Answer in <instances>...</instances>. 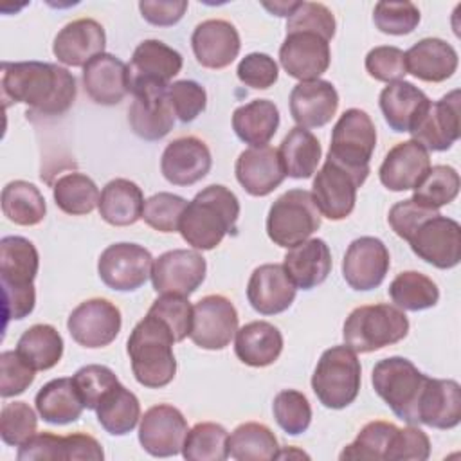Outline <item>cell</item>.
I'll return each instance as SVG.
<instances>
[{
  "label": "cell",
  "instance_id": "6da1fadb",
  "mask_svg": "<svg viewBox=\"0 0 461 461\" xmlns=\"http://www.w3.org/2000/svg\"><path fill=\"white\" fill-rule=\"evenodd\" d=\"M2 95L9 103H23L40 115L65 113L77 94L76 77L54 63L4 61Z\"/></svg>",
  "mask_w": 461,
  "mask_h": 461
},
{
  "label": "cell",
  "instance_id": "7a4b0ae2",
  "mask_svg": "<svg viewBox=\"0 0 461 461\" xmlns=\"http://www.w3.org/2000/svg\"><path fill=\"white\" fill-rule=\"evenodd\" d=\"M240 202L236 194L220 184L207 185L187 202L178 232L196 250H211L221 243L225 234L236 230Z\"/></svg>",
  "mask_w": 461,
  "mask_h": 461
},
{
  "label": "cell",
  "instance_id": "3957f363",
  "mask_svg": "<svg viewBox=\"0 0 461 461\" xmlns=\"http://www.w3.org/2000/svg\"><path fill=\"white\" fill-rule=\"evenodd\" d=\"M175 337L166 322L148 313L135 324L128 337V355L135 380L148 389H160L173 382L176 360L173 353Z\"/></svg>",
  "mask_w": 461,
  "mask_h": 461
},
{
  "label": "cell",
  "instance_id": "277c9868",
  "mask_svg": "<svg viewBox=\"0 0 461 461\" xmlns=\"http://www.w3.org/2000/svg\"><path fill=\"white\" fill-rule=\"evenodd\" d=\"M409 333V319L393 304H366L355 308L342 328L344 344L355 353H371L403 340Z\"/></svg>",
  "mask_w": 461,
  "mask_h": 461
},
{
  "label": "cell",
  "instance_id": "5b68a950",
  "mask_svg": "<svg viewBox=\"0 0 461 461\" xmlns=\"http://www.w3.org/2000/svg\"><path fill=\"white\" fill-rule=\"evenodd\" d=\"M423 375L409 358L389 357L375 364L371 384L375 393L389 405V409L409 425H418V405L427 384Z\"/></svg>",
  "mask_w": 461,
  "mask_h": 461
},
{
  "label": "cell",
  "instance_id": "8992f818",
  "mask_svg": "<svg viewBox=\"0 0 461 461\" xmlns=\"http://www.w3.org/2000/svg\"><path fill=\"white\" fill-rule=\"evenodd\" d=\"M360 380V360L349 346L342 344L321 355L312 376V389L324 407L344 409L358 396Z\"/></svg>",
  "mask_w": 461,
  "mask_h": 461
},
{
  "label": "cell",
  "instance_id": "52a82bcc",
  "mask_svg": "<svg viewBox=\"0 0 461 461\" xmlns=\"http://www.w3.org/2000/svg\"><path fill=\"white\" fill-rule=\"evenodd\" d=\"M376 146V128L360 108L346 110L333 126L328 157L366 182Z\"/></svg>",
  "mask_w": 461,
  "mask_h": 461
},
{
  "label": "cell",
  "instance_id": "ba28073f",
  "mask_svg": "<svg viewBox=\"0 0 461 461\" xmlns=\"http://www.w3.org/2000/svg\"><path fill=\"white\" fill-rule=\"evenodd\" d=\"M321 227V212L306 189H290L283 193L267 216L268 238L285 249L306 241Z\"/></svg>",
  "mask_w": 461,
  "mask_h": 461
},
{
  "label": "cell",
  "instance_id": "9c48e42d",
  "mask_svg": "<svg viewBox=\"0 0 461 461\" xmlns=\"http://www.w3.org/2000/svg\"><path fill=\"white\" fill-rule=\"evenodd\" d=\"M153 258L148 249L137 243L108 245L97 261L101 281L117 292H133L151 277Z\"/></svg>",
  "mask_w": 461,
  "mask_h": 461
},
{
  "label": "cell",
  "instance_id": "30bf717a",
  "mask_svg": "<svg viewBox=\"0 0 461 461\" xmlns=\"http://www.w3.org/2000/svg\"><path fill=\"white\" fill-rule=\"evenodd\" d=\"M122 326L119 308L108 299L94 297L77 304L68 315L70 337L83 348L97 349L112 344Z\"/></svg>",
  "mask_w": 461,
  "mask_h": 461
},
{
  "label": "cell",
  "instance_id": "8fae6325",
  "mask_svg": "<svg viewBox=\"0 0 461 461\" xmlns=\"http://www.w3.org/2000/svg\"><path fill=\"white\" fill-rule=\"evenodd\" d=\"M364 184L357 175L326 158L317 171L312 185V198L315 207L328 220L339 221L348 218L357 203V189Z\"/></svg>",
  "mask_w": 461,
  "mask_h": 461
},
{
  "label": "cell",
  "instance_id": "7c38bea8",
  "mask_svg": "<svg viewBox=\"0 0 461 461\" xmlns=\"http://www.w3.org/2000/svg\"><path fill=\"white\" fill-rule=\"evenodd\" d=\"M409 245L425 263L441 270L454 268L461 261V227L438 212L414 230Z\"/></svg>",
  "mask_w": 461,
  "mask_h": 461
},
{
  "label": "cell",
  "instance_id": "4fadbf2b",
  "mask_svg": "<svg viewBox=\"0 0 461 461\" xmlns=\"http://www.w3.org/2000/svg\"><path fill=\"white\" fill-rule=\"evenodd\" d=\"M207 263L203 256L189 249H173L153 261L151 283L160 295L189 297L203 283Z\"/></svg>",
  "mask_w": 461,
  "mask_h": 461
},
{
  "label": "cell",
  "instance_id": "5bb4252c",
  "mask_svg": "<svg viewBox=\"0 0 461 461\" xmlns=\"http://www.w3.org/2000/svg\"><path fill=\"white\" fill-rule=\"evenodd\" d=\"M238 331V312L234 304L218 294L202 297L193 306L191 340L209 351L223 349Z\"/></svg>",
  "mask_w": 461,
  "mask_h": 461
},
{
  "label": "cell",
  "instance_id": "9a60e30c",
  "mask_svg": "<svg viewBox=\"0 0 461 461\" xmlns=\"http://www.w3.org/2000/svg\"><path fill=\"white\" fill-rule=\"evenodd\" d=\"M184 414L167 403L149 407L139 423V443L153 457H169L182 452L187 436Z\"/></svg>",
  "mask_w": 461,
  "mask_h": 461
},
{
  "label": "cell",
  "instance_id": "2e32d148",
  "mask_svg": "<svg viewBox=\"0 0 461 461\" xmlns=\"http://www.w3.org/2000/svg\"><path fill=\"white\" fill-rule=\"evenodd\" d=\"M182 54L164 41H140L128 63L130 92L144 86H169V81L182 70Z\"/></svg>",
  "mask_w": 461,
  "mask_h": 461
},
{
  "label": "cell",
  "instance_id": "e0dca14e",
  "mask_svg": "<svg viewBox=\"0 0 461 461\" xmlns=\"http://www.w3.org/2000/svg\"><path fill=\"white\" fill-rule=\"evenodd\" d=\"M459 90H452L436 103H429L412 130V140L427 151H447L461 135L459 124Z\"/></svg>",
  "mask_w": 461,
  "mask_h": 461
},
{
  "label": "cell",
  "instance_id": "ac0fdd59",
  "mask_svg": "<svg viewBox=\"0 0 461 461\" xmlns=\"http://www.w3.org/2000/svg\"><path fill=\"white\" fill-rule=\"evenodd\" d=\"M389 267L391 258L384 241L362 236L349 243L342 259V276L353 290L367 292L382 285Z\"/></svg>",
  "mask_w": 461,
  "mask_h": 461
},
{
  "label": "cell",
  "instance_id": "d6986e66",
  "mask_svg": "<svg viewBox=\"0 0 461 461\" xmlns=\"http://www.w3.org/2000/svg\"><path fill=\"white\" fill-rule=\"evenodd\" d=\"M279 61L285 72L299 81L319 79L331 61L330 41L315 32H286L279 49Z\"/></svg>",
  "mask_w": 461,
  "mask_h": 461
},
{
  "label": "cell",
  "instance_id": "ffe728a7",
  "mask_svg": "<svg viewBox=\"0 0 461 461\" xmlns=\"http://www.w3.org/2000/svg\"><path fill=\"white\" fill-rule=\"evenodd\" d=\"M212 166L207 144L193 135L171 140L160 158V171L173 185H193L200 182Z\"/></svg>",
  "mask_w": 461,
  "mask_h": 461
},
{
  "label": "cell",
  "instance_id": "44dd1931",
  "mask_svg": "<svg viewBox=\"0 0 461 461\" xmlns=\"http://www.w3.org/2000/svg\"><path fill=\"white\" fill-rule=\"evenodd\" d=\"M166 90L167 86H144L131 92L133 101L128 108V122L137 137L158 140L173 130L175 113Z\"/></svg>",
  "mask_w": 461,
  "mask_h": 461
},
{
  "label": "cell",
  "instance_id": "7402d4cb",
  "mask_svg": "<svg viewBox=\"0 0 461 461\" xmlns=\"http://www.w3.org/2000/svg\"><path fill=\"white\" fill-rule=\"evenodd\" d=\"M297 286L283 265L265 263L254 268L247 285V299L261 315H277L288 310L295 299Z\"/></svg>",
  "mask_w": 461,
  "mask_h": 461
},
{
  "label": "cell",
  "instance_id": "603a6c76",
  "mask_svg": "<svg viewBox=\"0 0 461 461\" xmlns=\"http://www.w3.org/2000/svg\"><path fill=\"white\" fill-rule=\"evenodd\" d=\"M191 47L196 61L205 68H225L240 54L241 40L238 29L227 20H205L191 34Z\"/></svg>",
  "mask_w": 461,
  "mask_h": 461
},
{
  "label": "cell",
  "instance_id": "cb8c5ba5",
  "mask_svg": "<svg viewBox=\"0 0 461 461\" xmlns=\"http://www.w3.org/2000/svg\"><path fill=\"white\" fill-rule=\"evenodd\" d=\"M234 173L240 185L252 196L270 194L286 176L279 151L268 144L241 151L236 158Z\"/></svg>",
  "mask_w": 461,
  "mask_h": 461
},
{
  "label": "cell",
  "instance_id": "d4e9b609",
  "mask_svg": "<svg viewBox=\"0 0 461 461\" xmlns=\"http://www.w3.org/2000/svg\"><path fill=\"white\" fill-rule=\"evenodd\" d=\"M106 34L94 18H79L67 23L54 38L52 52L59 63L85 67L92 58L104 52Z\"/></svg>",
  "mask_w": 461,
  "mask_h": 461
},
{
  "label": "cell",
  "instance_id": "484cf974",
  "mask_svg": "<svg viewBox=\"0 0 461 461\" xmlns=\"http://www.w3.org/2000/svg\"><path fill=\"white\" fill-rule=\"evenodd\" d=\"M83 86L94 103L119 104L130 94L128 65L117 56L103 52L83 67Z\"/></svg>",
  "mask_w": 461,
  "mask_h": 461
},
{
  "label": "cell",
  "instance_id": "4316f807",
  "mask_svg": "<svg viewBox=\"0 0 461 461\" xmlns=\"http://www.w3.org/2000/svg\"><path fill=\"white\" fill-rule=\"evenodd\" d=\"M430 169L429 151L416 140L398 142L391 148L378 169L380 182L394 193L414 189Z\"/></svg>",
  "mask_w": 461,
  "mask_h": 461
},
{
  "label": "cell",
  "instance_id": "83f0119b",
  "mask_svg": "<svg viewBox=\"0 0 461 461\" xmlns=\"http://www.w3.org/2000/svg\"><path fill=\"white\" fill-rule=\"evenodd\" d=\"M339 108V94L326 79L301 81L290 92V113L301 128L328 124Z\"/></svg>",
  "mask_w": 461,
  "mask_h": 461
},
{
  "label": "cell",
  "instance_id": "f1b7e54d",
  "mask_svg": "<svg viewBox=\"0 0 461 461\" xmlns=\"http://www.w3.org/2000/svg\"><path fill=\"white\" fill-rule=\"evenodd\" d=\"M418 421L432 429H454L461 421V387L456 380L427 378L423 387Z\"/></svg>",
  "mask_w": 461,
  "mask_h": 461
},
{
  "label": "cell",
  "instance_id": "f546056e",
  "mask_svg": "<svg viewBox=\"0 0 461 461\" xmlns=\"http://www.w3.org/2000/svg\"><path fill=\"white\" fill-rule=\"evenodd\" d=\"M457 61L456 49L441 38H423L405 52L407 74L427 83H441L452 77Z\"/></svg>",
  "mask_w": 461,
  "mask_h": 461
},
{
  "label": "cell",
  "instance_id": "4dcf8cb0",
  "mask_svg": "<svg viewBox=\"0 0 461 461\" xmlns=\"http://www.w3.org/2000/svg\"><path fill=\"white\" fill-rule=\"evenodd\" d=\"M331 252L324 240L312 238L292 247L283 267L294 285L301 290H312L324 283L331 272Z\"/></svg>",
  "mask_w": 461,
  "mask_h": 461
},
{
  "label": "cell",
  "instance_id": "1f68e13d",
  "mask_svg": "<svg viewBox=\"0 0 461 461\" xmlns=\"http://www.w3.org/2000/svg\"><path fill=\"white\" fill-rule=\"evenodd\" d=\"M378 103L389 128L396 133H403L412 130L430 99L412 83L394 81L380 92Z\"/></svg>",
  "mask_w": 461,
  "mask_h": 461
},
{
  "label": "cell",
  "instance_id": "d6a6232c",
  "mask_svg": "<svg viewBox=\"0 0 461 461\" xmlns=\"http://www.w3.org/2000/svg\"><path fill=\"white\" fill-rule=\"evenodd\" d=\"M283 351L281 331L267 321H252L236 331L234 353L250 367L274 364Z\"/></svg>",
  "mask_w": 461,
  "mask_h": 461
},
{
  "label": "cell",
  "instance_id": "836d02e7",
  "mask_svg": "<svg viewBox=\"0 0 461 461\" xmlns=\"http://www.w3.org/2000/svg\"><path fill=\"white\" fill-rule=\"evenodd\" d=\"M40 256L32 241L23 236H5L0 240V281L2 288L34 286Z\"/></svg>",
  "mask_w": 461,
  "mask_h": 461
},
{
  "label": "cell",
  "instance_id": "e575fe53",
  "mask_svg": "<svg viewBox=\"0 0 461 461\" xmlns=\"http://www.w3.org/2000/svg\"><path fill=\"white\" fill-rule=\"evenodd\" d=\"M144 194L140 187L128 178L110 180L99 196V214L113 227H128L142 218Z\"/></svg>",
  "mask_w": 461,
  "mask_h": 461
},
{
  "label": "cell",
  "instance_id": "d590c367",
  "mask_svg": "<svg viewBox=\"0 0 461 461\" xmlns=\"http://www.w3.org/2000/svg\"><path fill=\"white\" fill-rule=\"evenodd\" d=\"M36 411L50 425L77 421L85 405L72 378H54L47 382L34 398Z\"/></svg>",
  "mask_w": 461,
  "mask_h": 461
},
{
  "label": "cell",
  "instance_id": "8d00e7d4",
  "mask_svg": "<svg viewBox=\"0 0 461 461\" xmlns=\"http://www.w3.org/2000/svg\"><path fill=\"white\" fill-rule=\"evenodd\" d=\"M279 128V110L268 99H254L232 113V130L240 140L252 146H267Z\"/></svg>",
  "mask_w": 461,
  "mask_h": 461
},
{
  "label": "cell",
  "instance_id": "74e56055",
  "mask_svg": "<svg viewBox=\"0 0 461 461\" xmlns=\"http://www.w3.org/2000/svg\"><path fill=\"white\" fill-rule=\"evenodd\" d=\"M285 173L292 178H310L319 166L322 148L317 137L301 126H294L279 146Z\"/></svg>",
  "mask_w": 461,
  "mask_h": 461
},
{
  "label": "cell",
  "instance_id": "f35d334b",
  "mask_svg": "<svg viewBox=\"0 0 461 461\" xmlns=\"http://www.w3.org/2000/svg\"><path fill=\"white\" fill-rule=\"evenodd\" d=\"M97 421L112 436H124L131 432L140 420L139 398L121 382L115 384L99 402Z\"/></svg>",
  "mask_w": 461,
  "mask_h": 461
},
{
  "label": "cell",
  "instance_id": "ab89813d",
  "mask_svg": "<svg viewBox=\"0 0 461 461\" xmlns=\"http://www.w3.org/2000/svg\"><path fill=\"white\" fill-rule=\"evenodd\" d=\"M16 353L34 371L52 369L63 355V339L50 324H34L22 333Z\"/></svg>",
  "mask_w": 461,
  "mask_h": 461
},
{
  "label": "cell",
  "instance_id": "60d3db41",
  "mask_svg": "<svg viewBox=\"0 0 461 461\" xmlns=\"http://www.w3.org/2000/svg\"><path fill=\"white\" fill-rule=\"evenodd\" d=\"M229 457L236 461H270L277 459L279 445L274 432L258 421L238 425L227 439Z\"/></svg>",
  "mask_w": 461,
  "mask_h": 461
},
{
  "label": "cell",
  "instance_id": "b9f144b4",
  "mask_svg": "<svg viewBox=\"0 0 461 461\" xmlns=\"http://www.w3.org/2000/svg\"><path fill=\"white\" fill-rule=\"evenodd\" d=\"M2 212L16 225L32 227L45 218L47 203L34 184L13 180L2 189Z\"/></svg>",
  "mask_w": 461,
  "mask_h": 461
},
{
  "label": "cell",
  "instance_id": "7bdbcfd3",
  "mask_svg": "<svg viewBox=\"0 0 461 461\" xmlns=\"http://www.w3.org/2000/svg\"><path fill=\"white\" fill-rule=\"evenodd\" d=\"M56 205L72 216L90 214L99 205V189L85 173H67L59 176L52 187Z\"/></svg>",
  "mask_w": 461,
  "mask_h": 461
},
{
  "label": "cell",
  "instance_id": "ee69618b",
  "mask_svg": "<svg viewBox=\"0 0 461 461\" xmlns=\"http://www.w3.org/2000/svg\"><path fill=\"white\" fill-rule=\"evenodd\" d=\"M389 295L400 310L420 312L436 306L439 299L438 285L421 272H400L389 285Z\"/></svg>",
  "mask_w": 461,
  "mask_h": 461
},
{
  "label": "cell",
  "instance_id": "f6af8a7d",
  "mask_svg": "<svg viewBox=\"0 0 461 461\" xmlns=\"http://www.w3.org/2000/svg\"><path fill=\"white\" fill-rule=\"evenodd\" d=\"M229 432L220 423L202 421L187 430L182 456L187 461H223L229 457Z\"/></svg>",
  "mask_w": 461,
  "mask_h": 461
},
{
  "label": "cell",
  "instance_id": "bcb514c9",
  "mask_svg": "<svg viewBox=\"0 0 461 461\" xmlns=\"http://www.w3.org/2000/svg\"><path fill=\"white\" fill-rule=\"evenodd\" d=\"M459 173L452 166H430L423 180L414 187L412 200L423 207L438 211L439 207L454 202L459 193Z\"/></svg>",
  "mask_w": 461,
  "mask_h": 461
},
{
  "label": "cell",
  "instance_id": "7dc6e473",
  "mask_svg": "<svg viewBox=\"0 0 461 461\" xmlns=\"http://www.w3.org/2000/svg\"><path fill=\"white\" fill-rule=\"evenodd\" d=\"M398 427L389 421H369L366 423L353 443L344 447L339 459H367V461H378L385 459L389 445L393 441L394 432Z\"/></svg>",
  "mask_w": 461,
  "mask_h": 461
},
{
  "label": "cell",
  "instance_id": "c3c4849f",
  "mask_svg": "<svg viewBox=\"0 0 461 461\" xmlns=\"http://www.w3.org/2000/svg\"><path fill=\"white\" fill-rule=\"evenodd\" d=\"M277 425L290 436H299L308 430L312 423V407L308 398L295 389L279 391L272 403Z\"/></svg>",
  "mask_w": 461,
  "mask_h": 461
},
{
  "label": "cell",
  "instance_id": "681fc988",
  "mask_svg": "<svg viewBox=\"0 0 461 461\" xmlns=\"http://www.w3.org/2000/svg\"><path fill=\"white\" fill-rule=\"evenodd\" d=\"M185 205V198L162 191L144 202L142 220L158 232H176Z\"/></svg>",
  "mask_w": 461,
  "mask_h": 461
},
{
  "label": "cell",
  "instance_id": "f907efd6",
  "mask_svg": "<svg viewBox=\"0 0 461 461\" xmlns=\"http://www.w3.org/2000/svg\"><path fill=\"white\" fill-rule=\"evenodd\" d=\"M420 9L412 2H378L373 11V22L384 34L403 36L420 23Z\"/></svg>",
  "mask_w": 461,
  "mask_h": 461
},
{
  "label": "cell",
  "instance_id": "816d5d0a",
  "mask_svg": "<svg viewBox=\"0 0 461 461\" xmlns=\"http://www.w3.org/2000/svg\"><path fill=\"white\" fill-rule=\"evenodd\" d=\"M36 412L25 402H11L0 412V436L5 445L20 447L36 434Z\"/></svg>",
  "mask_w": 461,
  "mask_h": 461
},
{
  "label": "cell",
  "instance_id": "f5cc1de1",
  "mask_svg": "<svg viewBox=\"0 0 461 461\" xmlns=\"http://www.w3.org/2000/svg\"><path fill=\"white\" fill-rule=\"evenodd\" d=\"M337 22L333 13L319 2H299L294 13L286 20V32H315L328 41L335 36Z\"/></svg>",
  "mask_w": 461,
  "mask_h": 461
},
{
  "label": "cell",
  "instance_id": "db71d44e",
  "mask_svg": "<svg viewBox=\"0 0 461 461\" xmlns=\"http://www.w3.org/2000/svg\"><path fill=\"white\" fill-rule=\"evenodd\" d=\"M148 313L158 317L162 322L167 324L176 342L184 340L191 333L193 324V304L187 297L164 294L153 301Z\"/></svg>",
  "mask_w": 461,
  "mask_h": 461
},
{
  "label": "cell",
  "instance_id": "11a10c76",
  "mask_svg": "<svg viewBox=\"0 0 461 461\" xmlns=\"http://www.w3.org/2000/svg\"><path fill=\"white\" fill-rule=\"evenodd\" d=\"M77 393L83 400L85 409L95 411L101 398L115 385L119 384L115 373L108 367V366H101V364H88L83 366L81 369L76 371V375L72 376Z\"/></svg>",
  "mask_w": 461,
  "mask_h": 461
},
{
  "label": "cell",
  "instance_id": "9f6ffc18",
  "mask_svg": "<svg viewBox=\"0 0 461 461\" xmlns=\"http://www.w3.org/2000/svg\"><path fill=\"white\" fill-rule=\"evenodd\" d=\"M175 117L180 122H193L207 106L205 88L193 79H180L166 90Z\"/></svg>",
  "mask_w": 461,
  "mask_h": 461
},
{
  "label": "cell",
  "instance_id": "6f0895ef",
  "mask_svg": "<svg viewBox=\"0 0 461 461\" xmlns=\"http://www.w3.org/2000/svg\"><path fill=\"white\" fill-rule=\"evenodd\" d=\"M18 461H65L72 459V441L68 436L38 432L18 447Z\"/></svg>",
  "mask_w": 461,
  "mask_h": 461
},
{
  "label": "cell",
  "instance_id": "680465c9",
  "mask_svg": "<svg viewBox=\"0 0 461 461\" xmlns=\"http://www.w3.org/2000/svg\"><path fill=\"white\" fill-rule=\"evenodd\" d=\"M366 70L373 79L387 85L402 81V77L407 74L405 52L394 45L375 47L366 56Z\"/></svg>",
  "mask_w": 461,
  "mask_h": 461
},
{
  "label": "cell",
  "instance_id": "91938a15",
  "mask_svg": "<svg viewBox=\"0 0 461 461\" xmlns=\"http://www.w3.org/2000/svg\"><path fill=\"white\" fill-rule=\"evenodd\" d=\"M429 456H430L429 436L421 429L409 425L394 432L385 459L387 461H425L429 459Z\"/></svg>",
  "mask_w": 461,
  "mask_h": 461
},
{
  "label": "cell",
  "instance_id": "94428289",
  "mask_svg": "<svg viewBox=\"0 0 461 461\" xmlns=\"http://www.w3.org/2000/svg\"><path fill=\"white\" fill-rule=\"evenodd\" d=\"M34 369L22 360L14 351H2L0 355V394L11 398L22 394L34 382Z\"/></svg>",
  "mask_w": 461,
  "mask_h": 461
},
{
  "label": "cell",
  "instance_id": "6125c7cd",
  "mask_svg": "<svg viewBox=\"0 0 461 461\" xmlns=\"http://www.w3.org/2000/svg\"><path fill=\"white\" fill-rule=\"evenodd\" d=\"M236 74L243 85L256 90H267L277 81L279 68L272 56L265 52H250L238 63Z\"/></svg>",
  "mask_w": 461,
  "mask_h": 461
},
{
  "label": "cell",
  "instance_id": "be15d7a7",
  "mask_svg": "<svg viewBox=\"0 0 461 461\" xmlns=\"http://www.w3.org/2000/svg\"><path fill=\"white\" fill-rule=\"evenodd\" d=\"M436 214H438V211L423 207L418 202H414L412 198H407V200H402V202H398L391 207L387 221H389L391 229L396 232V236L409 241L411 236L414 234V230L425 220H429Z\"/></svg>",
  "mask_w": 461,
  "mask_h": 461
},
{
  "label": "cell",
  "instance_id": "e7e4bbea",
  "mask_svg": "<svg viewBox=\"0 0 461 461\" xmlns=\"http://www.w3.org/2000/svg\"><path fill=\"white\" fill-rule=\"evenodd\" d=\"M189 4L185 0H142L139 2L140 14L146 22L157 27H169L182 20Z\"/></svg>",
  "mask_w": 461,
  "mask_h": 461
},
{
  "label": "cell",
  "instance_id": "03108f58",
  "mask_svg": "<svg viewBox=\"0 0 461 461\" xmlns=\"http://www.w3.org/2000/svg\"><path fill=\"white\" fill-rule=\"evenodd\" d=\"M4 290V317L5 322L14 319L20 321L27 317L36 304L34 286L27 288H2Z\"/></svg>",
  "mask_w": 461,
  "mask_h": 461
},
{
  "label": "cell",
  "instance_id": "003e7915",
  "mask_svg": "<svg viewBox=\"0 0 461 461\" xmlns=\"http://www.w3.org/2000/svg\"><path fill=\"white\" fill-rule=\"evenodd\" d=\"M297 4L299 2H274V4H268V2H265L263 4V7L265 9H268L272 14H276V16H290L292 13H294V9L297 7Z\"/></svg>",
  "mask_w": 461,
  "mask_h": 461
}]
</instances>
